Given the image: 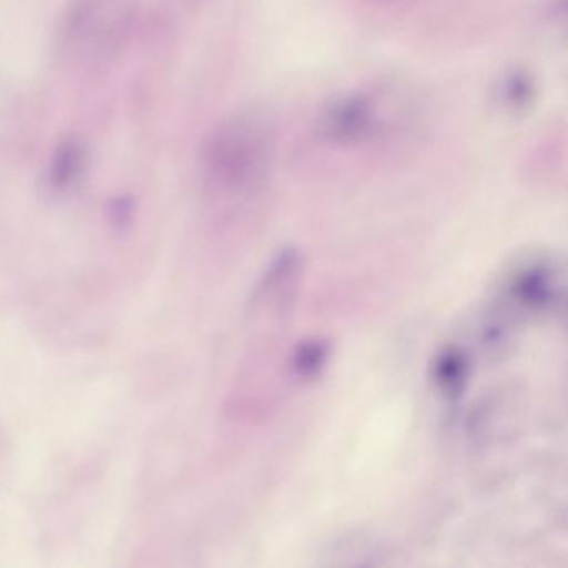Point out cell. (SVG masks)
Instances as JSON below:
<instances>
[{
    "label": "cell",
    "instance_id": "cell-3",
    "mask_svg": "<svg viewBox=\"0 0 568 568\" xmlns=\"http://www.w3.org/2000/svg\"><path fill=\"white\" fill-rule=\"evenodd\" d=\"M377 128V104L365 92L335 95L318 115V132L332 144H362L375 135Z\"/></svg>",
    "mask_w": 568,
    "mask_h": 568
},
{
    "label": "cell",
    "instance_id": "cell-6",
    "mask_svg": "<svg viewBox=\"0 0 568 568\" xmlns=\"http://www.w3.org/2000/svg\"><path fill=\"white\" fill-rule=\"evenodd\" d=\"M328 358V345L322 341H308L298 345L291 357V368L298 378L317 377L324 371Z\"/></svg>",
    "mask_w": 568,
    "mask_h": 568
},
{
    "label": "cell",
    "instance_id": "cell-4",
    "mask_svg": "<svg viewBox=\"0 0 568 568\" xmlns=\"http://www.w3.org/2000/svg\"><path fill=\"white\" fill-rule=\"evenodd\" d=\"M495 101L501 111L510 115L525 114L537 99V81L525 68L507 69L495 84Z\"/></svg>",
    "mask_w": 568,
    "mask_h": 568
},
{
    "label": "cell",
    "instance_id": "cell-2",
    "mask_svg": "<svg viewBox=\"0 0 568 568\" xmlns=\"http://www.w3.org/2000/svg\"><path fill=\"white\" fill-rule=\"evenodd\" d=\"M128 18L122 0H81L65 19L62 44L84 61L108 58L124 39Z\"/></svg>",
    "mask_w": 568,
    "mask_h": 568
},
{
    "label": "cell",
    "instance_id": "cell-1",
    "mask_svg": "<svg viewBox=\"0 0 568 568\" xmlns=\"http://www.w3.org/2000/svg\"><path fill=\"white\" fill-rule=\"evenodd\" d=\"M274 165V138L264 119L248 112L219 122L202 144L205 184L225 197L261 194Z\"/></svg>",
    "mask_w": 568,
    "mask_h": 568
},
{
    "label": "cell",
    "instance_id": "cell-5",
    "mask_svg": "<svg viewBox=\"0 0 568 568\" xmlns=\"http://www.w3.org/2000/svg\"><path fill=\"white\" fill-rule=\"evenodd\" d=\"M84 165V151L75 141H65L55 149L49 168V184L54 191H68L74 185Z\"/></svg>",
    "mask_w": 568,
    "mask_h": 568
}]
</instances>
